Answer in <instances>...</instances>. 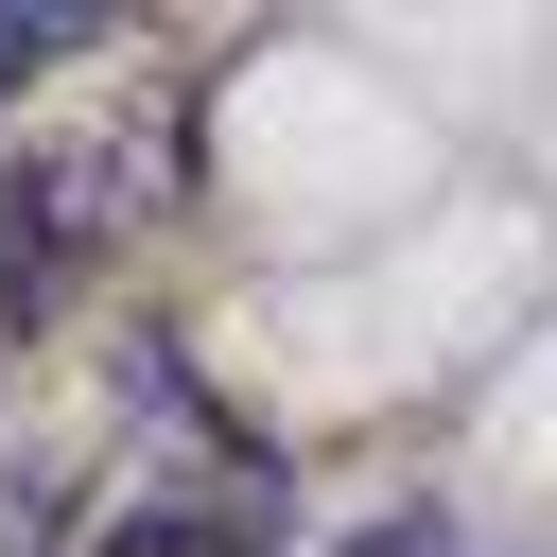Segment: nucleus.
I'll use <instances>...</instances> for the list:
<instances>
[{
	"mask_svg": "<svg viewBox=\"0 0 557 557\" xmlns=\"http://www.w3.org/2000/svg\"><path fill=\"white\" fill-rule=\"evenodd\" d=\"M87 52V17H35V0H0V104L35 87V70H70Z\"/></svg>",
	"mask_w": 557,
	"mask_h": 557,
	"instance_id": "nucleus-1",
	"label": "nucleus"
},
{
	"mask_svg": "<svg viewBox=\"0 0 557 557\" xmlns=\"http://www.w3.org/2000/svg\"><path fill=\"white\" fill-rule=\"evenodd\" d=\"M104 557H261V540H226V522H174V505H139Z\"/></svg>",
	"mask_w": 557,
	"mask_h": 557,
	"instance_id": "nucleus-2",
	"label": "nucleus"
},
{
	"mask_svg": "<svg viewBox=\"0 0 557 557\" xmlns=\"http://www.w3.org/2000/svg\"><path fill=\"white\" fill-rule=\"evenodd\" d=\"M52 540H70V505H52L35 470H0V557H52Z\"/></svg>",
	"mask_w": 557,
	"mask_h": 557,
	"instance_id": "nucleus-3",
	"label": "nucleus"
},
{
	"mask_svg": "<svg viewBox=\"0 0 557 557\" xmlns=\"http://www.w3.org/2000/svg\"><path fill=\"white\" fill-rule=\"evenodd\" d=\"M383 557H453V540H435V522H383Z\"/></svg>",
	"mask_w": 557,
	"mask_h": 557,
	"instance_id": "nucleus-4",
	"label": "nucleus"
}]
</instances>
